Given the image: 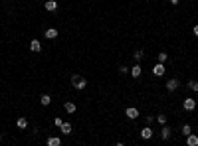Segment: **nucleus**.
<instances>
[{"instance_id": "obj_19", "label": "nucleus", "mask_w": 198, "mask_h": 146, "mask_svg": "<svg viewBox=\"0 0 198 146\" xmlns=\"http://www.w3.org/2000/svg\"><path fill=\"white\" fill-rule=\"evenodd\" d=\"M186 87H188L190 91H194V93H196V91H198V81H194V79H190L188 83H186Z\"/></svg>"}, {"instance_id": "obj_21", "label": "nucleus", "mask_w": 198, "mask_h": 146, "mask_svg": "<svg viewBox=\"0 0 198 146\" xmlns=\"http://www.w3.org/2000/svg\"><path fill=\"white\" fill-rule=\"evenodd\" d=\"M154 121L163 126V124H167V117H164V115H157V117H154Z\"/></svg>"}, {"instance_id": "obj_13", "label": "nucleus", "mask_w": 198, "mask_h": 146, "mask_svg": "<svg viewBox=\"0 0 198 146\" xmlns=\"http://www.w3.org/2000/svg\"><path fill=\"white\" fill-rule=\"evenodd\" d=\"M16 126H18L20 131H24V128H28V118H26V117H20L18 121H16Z\"/></svg>"}, {"instance_id": "obj_9", "label": "nucleus", "mask_w": 198, "mask_h": 146, "mask_svg": "<svg viewBox=\"0 0 198 146\" xmlns=\"http://www.w3.org/2000/svg\"><path fill=\"white\" fill-rule=\"evenodd\" d=\"M44 8L48 10V12H56V10H58V2H56V0H46Z\"/></svg>"}, {"instance_id": "obj_26", "label": "nucleus", "mask_w": 198, "mask_h": 146, "mask_svg": "<svg viewBox=\"0 0 198 146\" xmlns=\"http://www.w3.org/2000/svg\"><path fill=\"white\" fill-rule=\"evenodd\" d=\"M192 32H194V36H196V38H198V24H196V26H194V30H192Z\"/></svg>"}, {"instance_id": "obj_28", "label": "nucleus", "mask_w": 198, "mask_h": 146, "mask_svg": "<svg viewBox=\"0 0 198 146\" xmlns=\"http://www.w3.org/2000/svg\"><path fill=\"white\" fill-rule=\"evenodd\" d=\"M0 142H2V134H0Z\"/></svg>"}, {"instance_id": "obj_14", "label": "nucleus", "mask_w": 198, "mask_h": 146, "mask_svg": "<svg viewBox=\"0 0 198 146\" xmlns=\"http://www.w3.org/2000/svg\"><path fill=\"white\" fill-rule=\"evenodd\" d=\"M186 144H188V146H198V136L190 132L188 136H186Z\"/></svg>"}, {"instance_id": "obj_7", "label": "nucleus", "mask_w": 198, "mask_h": 146, "mask_svg": "<svg viewBox=\"0 0 198 146\" xmlns=\"http://www.w3.org/2000/svg\"><path fill=\"white\" fill-rule=\"evenodd\" d=\"M178 85H180V83H178V79H168L164 87H167V91H170V93H173V91L178 89Z\"/></svg>"}, {"instance_id": "obj_24", "label": "nucleus", "mask_w": 198, "mask_h": 146, "mask_svg": "<svg viewBox=\"0 0 198 146\" xmlns=\"http://www.w3.org/2000/svg\"><path fill=\"white\" fill-rule=\"evenodd\" d=\"M62 122H63V121H62V118H56V121H53V124H56V126H58V128H60V126H62Z\"/></svg>"}, {"instance_id": "obj_3", "label": "nucleus", "mask_w": 198, "mask_h": 146, "mask_svg": "<svg viewBox=\"0 0 198 146\" xmlns=\"http://www.w3.org/2000/svg\"><path fill=\"white\" fill-rule=\"evenodd\" d=\"M160 140H168L170 136H173V128L170 126H167V124H163V126H160Z\"/></svg>"}, {"instance_id": "obj_11", "label": "nucleus", "mask_w": 198, "mask_h": 146, "mask_svg": "<svg viewBox=\"0 0 198 146\" xmlns=\"http://www.w3.org/2000/svg\"><path fill=\"white\" fill-rule=\"evenodd\" d=\"M30 50L34 51V53H40V51H42V44H40V40H32V42H30Z\"/></svg>"}, {"instance_id": "obj_16", "label": "nucleus", "mask_w": 198, "mask_h": 146, "mask_svg": "<svg viewBox=\"0 0 198 146\" xmlns=\"http://www.w3.org/2000/svg\"><path fill=\"white\" fill-rule=\"evenodd\" d=\"M46 144H48V146H60L62 140H60V136H50V138L46 140Z\"/></svg>"}, {"instance_id": "obj_8", "label": "nucleus", "mask_w": 198, "mask_h": 146, "mask_svg": "<svg viewBox=\"0 0 198 146\" xmlns=\"http://www.w3.org/2000/svg\"><path fill=\"white\" fill-rule=\"evenodd\" d=\"M125 115L131 118V121H135V118H139V111L135 109V107H129V109H125Z\"/></svg>"}, {"instance_id": "obj_4", "label": "nucleus", "mask_w": 198, "mask_h": 146, "mask_svg": "<svg viewBox=\"0 0 198 146\" xmlns=\"http://www.w3.org/2000/svg\"><path fill=\"white\" fill-rule=\"evenodd\" d=\"M153 134H154V131L151 126H149V124H145V126L141 128V138L143 140H149V138H153Z\"/></svg>"}, {"instance_id": "obj_12", "label": "nucleus", "mask_w": 198, "mask_h": 146, "mask_svg": "<svg viewBox=\"0 0 198 146\" xmlns=\"http://www.w3.org/2000/svg\"><path fill=\"white\" fill-rule=\"evenodd\" d=\"M44 36L48 38V40H56V38H58V30H56V28H48V30L44 32Z\"/></svg>"}, {"instance_id": "obj_5", "label": "nucleus", "mask_w": 198, "mask_h": 146, "mask_svg": "<svg viewBox=\"0 0 198 146\" xmlns=\"http://www.w3.org/2000/svg\"><path fill=\"white\" fill-rule=\"evenodd\" d=\"M167 73V67H164V63H157V65L153 67V75H157V77H163V75Z\"/></svg>"}, {"instance_id": "obj_17", "label": "nucleus", "mask_w": 198, "mask_h": 146, "mask_svg": "<svg viewBox=\"0 0 198 146\" xmlns=\"http://www.w3.org/2000/svg\"><path fill=\"white\" fill-rule=\"evenodd\" d=\"M40 103H42V105H44V107H48V105H52V97L48 95V93H44V95L40 97Z\"/></svg>"}, {"instance_id": "obj_2", "label": "nucleus", "mask_w": 198, "mask_h": 146, "mask_svg": "<svg viewBox=\"0 0 198 146\" xmlns=\"http://www.w3.org/2000/svg\"><path fill=\"white\" fill-rule=\"evenodd\" d=\"M182 107H184V111H188V113H192L196 109V101L192 99V97H186V99L182 101Z\"/></svg>"}, {"instance_id": "obj_20", "label": "nucleus", "mask_w": 198, "mask_h": 146, "mask_svg": "<svg viewBox=\"0 0 198 146\" xmlns=\"http://www.w3.org/2000/svg\"><path fill=\"white\" fill-rule=\"evenodd\" d=\"M190 132H192V126H190V124H182V128H180V134H184V136H188Z\"/></svg>"}, {"instance_id": "obj_18", "label": "nucleus", "mask_w": 198, "mask_h": 146, "mask_svg": "<svg viewBox=\"0 0 198 146\" xmlns=\"http://www.w3.org/2000/svg\"><path fill=\"white\" fill-rule=\"evenodd\" d=\"M143 55H145V51H143V50H135V51H133V59H135V61H141Z\"/></svg>"}, {"instance_id": "obj_10", "label": "nucleus", "mask_w": 198, "mask_h": 146, "mask_svg": "<svg viewBox=\"0 0 198 146\" xmlns=\"http://www.w3.org/2000/svg\"><path fill=\"white\" fill-rule=\"evenodd\" d=\"M76 109H77L76 103H71V101H66V103H63V111L69 113V115H71V113H76Z\"/></svg>"}, {"instance_id": "obj_15", "label": "nucleus", "mask_w": 198, "mask_h": 146, "mask_svg": "<svg viewBox=\"0 0 198 146\" xmlns=\"http://www.w3.org/2000/svg\"><path fill=\"white\" fill-rule=\"evenodd\" d=\"M60 131H62V134H66V136H67V134H71L73 128H71V124H69V122H62Z\"/></svg>"}, {"instance_id": "obj_1", "label": "nucleus", "mask_w": 198, "mask_h": 146, "mask_svg": "<svg viewBox=\"0 0 198 146\" xmlns=\"http://www.w3.org/2000/svg\"><path fill=\"white\" fill-rule=\"evenodd\" d=\"M71 85H73L76 91H83L87 87V81H85V77H81V75H71Z\"/></svg>"}, {"instance_id": "obj_25", "label": "nucleus", "mask_w": 198, "mask_h": 146, "mask_svg": "<svg viewBox=\"0 0 198 146\" xmlns=\"http://www.w3.org/2000/svg\"><path fill=\"white\" fill-rule=\"evenodd\" d=\"M153 121H154V117H145V122H147V124H151Z\"/></svg>"}, {"instance_id": "obj_23", "label": "nucleus", "mask_w": 198, "mask_h": 146, "mask_svg": "<svg viewBox=\"0 0 198 146\" xmlns=\"http://www.w3.org/2000/svg\"><path fill=\"white\" fill-rule=\"evenodd\" d=\"M129 69L131 67H127V65H119V73L121 75H127V73H129Z\"/></svg>"}, {"instance_id": "obj_22", "label": "nucleus", "mask_w": 198, "mask_h": 146, "mask_svg": "<svg viewBox=\"0 0 198 146\" xmlns=\"http://www.w3.org/2000/svg\"><path fill=\"white\" fill-rule=\"evenodd\" d=\"M157 59H159V61H160V63H164V61H167V59H168V53H164V51H160V53H159V55H157Z\"/></svg>"}, {"instance_id": "obj_6", "label": "nucleus", "mask_w": 198, "mask_h": 146, "mask_svg": "<svg viewBox=\"0 0 198 146\" xmlns=\"http://www.w3.org/2000/svg\"><path fill=\"white\" fill-rule=\"evenodd\" d=\"M129 73H131V77H133V79H139V77H141V73H143V67L139 65V63H135V65L129 69Z\"/></svg>"}, {"instance_id": "obj_27", "label": "nucleus", "mask_w": 198, "mask_h": 146, "mask_svg": "<svg viewBox=\"0 0 198 146\" xmlns=\"http://www.w3.org/2000/svg\"><path fill=\"white\" fill-rule=\"evenodd\" d=\"M170 4H173V6H176V4H178V0H168Z\"/></svg>"}]
</instances>
